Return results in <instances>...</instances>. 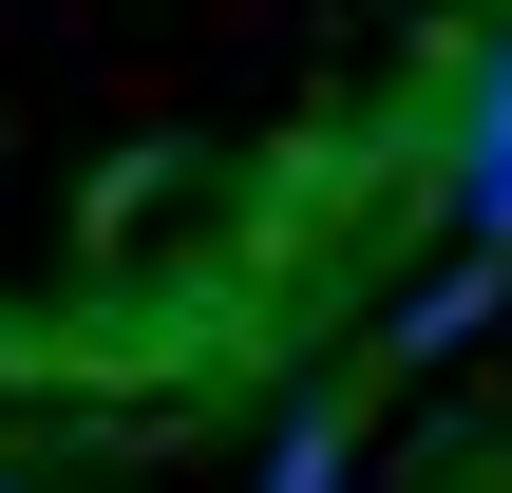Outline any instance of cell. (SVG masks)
<instances>
[{"instance_id": "obj_1", "label": "cell", "mask_w": 512, "mask_h": 493, "mask_svg": "<svg viewBox=\"0 0 512 493\" xmlns=\"http://www.w3.org/2000/svg\"><path fill=\"white\" fill-rule=\"evenodd\" d=\"M342 456H361V418L323 399V418H285V437H266V493H342Z\"/></svg>"}, {"instance_id": "obj_2", "label": "cell", "mask_w": 512, "mask_h": 493, "mask_svg": "<svg viewBox=\"0 0 512 493\" xmlns=\"http://www.w3.org/2000/svg\"><path fill=\"white\" fill-rule=\"evenodd\" d=\"M475 323H494V266H456V285H418V304H399V361H437V342H475Z\"/></svg>"}, {"instance_id": "obj_3", "label": "cell", "mask_w": 512, "mask_h": 493, "mask_svg": "<svg viewBox=\"0 0 512 493\" xmlns=\"http://www.w3.org/2000/svg\"><path fill=\"white\" fill-rule=\"evenodd\" d=\"M0 493H38V475H0Z\"/></svg>"}]
</instances>
